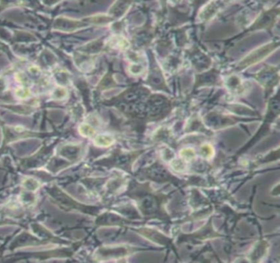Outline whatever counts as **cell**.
I'll return each instance as SVG.
<instances>
[{
  "label": "cell",
  "instance_id": "6da1fadb",
  "mask_svg": "<svg viewBox=\"0 0 280 263\" xmlns=\"http://www.w3.org/2000/svg\"><path fill=\"white\" fill-rule=\"evenodd\" d=\"M273 49H274V44H269V45L263 46L261 49L256 50L254 52H252L250 55L247 56L244 60V63H246V64H249L252 63L257 62L259 60H261L265 56H267Z\"/></svg>",
  "mask_w": 280,
  "mask_h": 263
},
{
  "label": "cell",
  "instance_id": "7a4b0ae2",
  "mask_svg": "<svg viewBox=\"0 0 280 263\" xmlns=\"http://www.w3.org/2000/svg\"><path fill=\"white\" fill-rule=\"evenodd\" d=\"M113 142V140L111 137L105 136H97L95 139V143L99 145H109Z\"/></svg>",
  "mask_w": 280,
  "mask_h": 263
},
{
  "label": "cell",
  "instance_id": "3957f363",
  "mask_svg": "<svg viewBox=\"0 0 280 263\" xmlns=\"http://www.w3.org/2000/svg\"><path fill=\"white\" fill-rule=\"evenodd\" d=\"M80 131H81V133L84 135V136H90V135H92L94 133V130L90 127V126H88V125H83V126H81V128H80Z\"/></svg>",
  "mask_w": 280,
  "mask_h": 263
},
{
  "label": "cell",
  "instance_id": "277c9868",
  "mask_svg": "<svg viewBox=\"0 0 280 263\" xmlns=\"http://www.w3.org/2000/svg\"><path fill=\"white\" fill-rule=\"evenodd\" d=\"M181 154L183 155V156H185V157L191 158L194 155V152H193L192 150H191V149H185V150H183L181 152Z\"/></svg>",
  "mask_w": 280,
  "mask_h": 263
},
{
  "label": "cell",
  "instance_id": "5b68a950",
  "mask_svg": "<svg viewBox=\"0 0 280 263\" xmlns=\"http://www.w3.org/2000/svg\"><path fill=\"white\" fill-rule=\"evenodd\" d=\"M202 153L203 154L206 153V156H209L212 154V149L209 145H205L202 147Z\"/></svg>",
  "mask_w": 280,
  "mask_h": 263
}]
</instances>
